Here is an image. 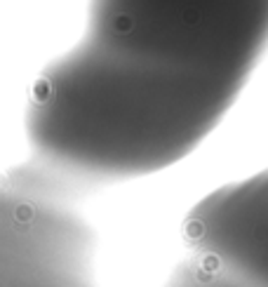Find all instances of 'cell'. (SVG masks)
Wrapping results in <instances>:
<instances>
[{
  "label": "cell",
  "mask_w": 268,
  "mask_h": 287,
  "mask_svg": "<svg viewBox=\"0 0 268 287\" xmlns=\"http://www.w3.org/2000/svg\"><path fill=\"white\" fill-rule=\"evenodd\" d=\"M268 47V0H92L83 40L33 92L38 165L132 179L195 151Z\"/></svg>",
  "instance_id": "1"
},
{
  "label": "cell",
  "mask_w": 268,
  "mask_h": 287,
  "mask_svg": "<svg viewBox=\"0 0 268 287\" xmlns=\"http://www.w3.org/2000/svg\"><path fill=\"white\" fill-rule=\"evenodd\" d=\"M254 186H256V198H259V207H261V217L266 221L268 229V170L261 174H254Z\"/></svg>",
  "instance_id": "3"
},
{
  "label": "cell",
  "mask_w": 268,
  "mask_h": 287,
  "mask_svg": "<svg viewBox=\"0 0 268 287\" xmlns=\"http://www.w3.org/2000/svg\"><path fill=\"white\" fill-rule=\"evenodd\" d=\"M94 238L40 165L0 184V287H99ZM172 287H245L198 262Z\"/></svg>",
  "instance_id": "2"
}]
</instances>
